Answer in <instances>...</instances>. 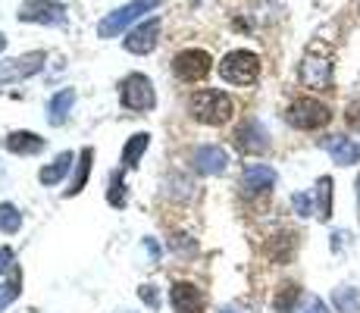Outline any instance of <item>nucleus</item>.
I'll list each match as a JSON object with an SVG mask.
<instances>
[{
  "label": "nucleus",
  "mask_w": 360,
  "mask_h": 313,
  "mask_svg": "<svg viewBox=\"0 0 360 313\" xmlns=\"http://www.w3.org/2000/svg\"><path fill=\"white\" fill-rule=\"evenodd\" d=\"M188 107H191V116L204 125H223V122H229L232 113H235L232 97L223 94V91H210V88H207V91H198L188 101Z\"/></svg>",
  "instance_id": "f257e3e1"
},
{
  "label": "nucleus",
  "mask_w": 360,
  "mask_h": 313,
  "mask_svg": "<svg viewBox=\"0 0 360 313\" xmlns=\"http://www.w3.org/2000/svg\"><path fill=\"white\" fill-rule=\"evenodd\" d=\"M219 75L229 85H254L260 79V57L251 51H232L219 60Z\"/></svg>",
  "instance_id": "f03ea898"
},
{
  "label": "nucleus",
  "mask_w": 360,
  "mask_h": 313,
  "mask_svg": "<svg viewBox=\"0 0 360 313\" xmlns=\"http://www.w3.org/2000/svg\"><path fill=\"white\" fill-rule=\"evenodd\" d=\"M157 4H160V0H131V4L120 6V10H113L110 16L101 19L98 34H101V38H120V34L126 32L129 25L135 23V19H141L144 13L157 10Z\"/></svg>",
  "instance_id": "7ed1b4c3"
},
{
  "label": "nucleus",
  "mask_w": 360,
  "mask_h": 313,
  "mask_svg": "<svg viewBox=\"0 0 360 313\" xmlns=\"http://www.w3.org/2000/svg\"><path fill=\"white\" fill-rule=\"evenodd\" d=\"M47 53L44 51H29V53H19V57L10 60H0V85H13V82H22L32 79L44 69Z\"/></svg>",
  "instance_id": "20e7f679"
},
{
  "label": "nucleus",
  "mask_w": 360,
  "mask_h": 313,
  "mask_svg": "<svg viewBox=\"0 0 360 313\" xmlns=\"http://www.w3.org/2000/svg\"><path fill=\"white\" fill-rule=\"evenodd\" d=\"M285 120L292 122L295 129L314 132V129H323V125H326V122L332 120V113H329L326 103L314 101V97H301V101H295L292 107H288Z\"/></svg>",
  "instance_id": "39448f33"
},
{
  "label": "nucleus",
  "mask_w": 360,
  "mask_h": 313,
  "mask_svg": "<svg viewBox=\"0 0 360 313\" xmlns=\"http://www.w3.org/2000/svg\"><path fill=\"white\" fill-rule=\"evenodd\" d=\"M120 97H122V107H129V110H150L157 103V97H154V85H150V79H144V75H138V72H131L122 79V85H120Z\"/></svg>",
  "instance_id": "423d86ee"
},
{
  "label": "nucleus",
  "mask_w": 360,
  "mask_h": 313,
  "mask_svg": "<svg viewBox=\"0 0 360 313\" xmlns=\"http://www.w3.org/2000/svg\"><path fill=\"white\" fill-rule=\"evenodd\" d=\"M19 19L22 23H38V25H60L66 23V6L57 4V0H22Z\"/></svg>",
  "instance_id": "0eeeda50"
},
{
  "label": "nucleus",
  "mask_w": 360,
  "mask_h": 313,
  "mask_svg": "<svg viewBox=\"0 0 360 313\" xmlns=\"http://www.w3.org/2000/svg\"><path fill=\"white\" fill-rule=\"evenodd\" d=\"M213 69V60L207 51H182L176 60H172V72L182 82H200L207 79V72Z\"/></svg>",
  "instance_id": "6e6552de"
},
{
  "label": "nucleus",
  "mask_w": 360,
  "mask_h": 313,
  "mask_svg": "<svg viewBox=\"0 0 360 313\" xmlns=\"http://www.w3.org/2000/svg\"><path fill=\"white\" fill-rule=\"evenodd\" d=\"M297 79H301L304 88H314V91L329 88V82H332V63H329V57H316V51H310L307 57L301 60Z\"/></svg>",
  "instance_id": "1a4fd4ad"
},
{
  "label": "nucleus",
  "mask_w": 360,
  "mask_h": 313,
  "mask_svg": "<svg viewBox=\"0 0 360 313\" xmlns=\"http://www.w3.org/2000/svg\"><path fill=\"white\" fill-rule=\"evenodd\" d=\"M157 38H160V19L154 16V19H148V23L135 25L122 44H126L129 53H150L157 47Z\"/></svg>",
  "instance_id": "9d476101"
},
{
  "label": "nucleus",
  "mask_w": 360,
  "mask_h": 313,
  "mask_svg": "<svg viewBox=\"0 0 360 313\" xmlns=\"http://www.w3.org/2000/svg\"><path fill=\"white\" fill-rule=\"evenodd\" d=\"M235 144H238L245 154H263V151L269 148V132L263 129V122L248 120L245 125H238V132H235Z\"/></svg>",
  "instance_id": "9b49d317"
},
{
  "label": "nucleus",
  "mask_w": 360,
  "mask_h": 313,
  "mask_svg": "<svg viewBox=\"0 0 360 313\" xmlns=\"http://www.w3.org/2000/svg\"><path fill=\"white\" fill-rule=\"evenodd\" d=\"M226 166H229V154L219 144H204L195 151V170L204 176H219V172H226Z\"/></svg>",
  "instance_id": "f8f14e48"
},
{
  "label": "nucleus",
  "mask_w": 360,
  "mask_h": 313,
  "mask_svg": "<svg viewBox=\"0 0 360 313\" xmlns=\"http://www.w3.org/2000/svg\"><path fill=\"white\" fill-rule=\"evenodd\" d=\"M169 301H172V307H176V313H200L204 310V295H200V288L191 282L172 285Z\"/></svg>",
  "instance_id": "ddd939ff"
},
{
  "label": "nucleus",
  "mask_w": 360,
  "mask_h": 313,
  "mask_svg": "<svg viewBox=\"0 0 360 313\" xmlns=\"http://www.w3.org/2000/svg\"><path fill=\"white\" fill-rule=\"evenodd\" d=\"M323 148L329 151V157L335 160L338 166H351V163H360V141L354 138H345V135H332L323 141Z\"/></svg>",
  "instance_id": "4468645a"
},
{
  "label": "nucleus",
  "mask_w": 360,
  "mask_h": 313,
  "mask_svg": "<svg viewBox=\"0 0 360 313\" xmlns=\"http://www.w3.org/2000/svg\"><path fill=\"white\" fill-rule=\"evenodd\" d=\"M241 185H245V191H251V194L269 191V188L276 185V170H269V166H263V163L245 166V172H241Z\"/></svg>",
  "instance_id": "2eb2a0df"
},
{
  "label": "nucleus",
  "mask_w": 360,
  "mask_h": 313,
  "mask_svg": "<svg viewBox=\"0 0 360 313\" xmlns=\"http://www.w3.org/2000/svg\"><path fill=\"white\" fill-rule=\"evenodd\" d=\"M6 151L19 157H34L44 151V138H38L34 132H10L6 135Z\"/></svg>",
  "instance_id": "dca6fc26"
},
{
  "label": "nucleus",
  "mask_w": 360,
  "mask_h": 313,
  "mask_svg": "<svg viewBox=\"0 0 360 313\" xmlns=\"http://www.w3.org/2000/svg\"><path fill=\"white\" fill-rule=\"evenodd\" d=\"M72 103H75V91H72V88L53 94L51 103H47V120H51V125H63L69 120V110H72Z\"/></svg>",
  "instance_id": "f3484780"
},
{
  "label": "nucleus",
  "mask_w": 360,
  "mask_h": 313,
  "mask_svg": "<svg viewBox=\"0 0 360 313\" xmlns=\"http://www.w3.org/2000/svg\"><path fill=\"white\" fill-rule=\"evenodd\" d=\"M72 163H75V154H72V151H63V154L53 160L51 166H44V170L38 172V182L41 185H57L60 179L69 172V166H72Z\"/></svg>",
  "instance_id": "a211bd4d"
},
{
  "label": "nucleus",
  "mask_w": 360,
  "mask_h": 313,
  "mask_svg": "<svg viewBox=\"0 0 360 313\" xmlns=\"http://www.w3.org/2000/svg\"><path fill=\"white\" fill-rule=\"evenodd\" d=\"M148 144H150L148 132H138V135H131L129 141H126V148H122V166H126V170H135L138 160H141V154L148 151Z\"/></svg>",
  "instance_id": "6ab92c4d"
},
{
  "label": "nucleus",
  "mask_w": 360,
  "mask_h": 313,
  "mask_svg": "<svg viewBox=\"0 0 360 313\" xmlns=\"http://www.w3.org/2000/svg\"><path fill=\"white\" fill-rule=\"evenodd\" d=\"M91 160H94V151L91 148H85L79 154V163H75V179L69 182V188H66V198H75V194L85 188V182H88V172H91Z\"/></svg>",
  "instance_id": "aec40b11"
},
{
  "label": "nucleus",
  "mask_w": 360,
  "mask_h": 313,
  "mask_svg": "<svg viewBox=\"0 0 360 313\" xmlns=\"http://www.w3.org/2000/svg\"><path fill=\"white\" fill-rule=\"evenodd\" d=\"M332 304H335L342 313H360V291L342 285V288L332 291Z\"/></svg>",
  "instance_id": "412c9836"
},
{
  "label": "nucleus",
  "mask_w": 360,
  "mask_h": 313,
  "mask_svg": "<svg viewBox=\"0 0 360 313\" xmlns=\"http://www.w3.org/2000/svg\"><path fill=\"white\" fill-rule=\"evenodd\" d=\"M316 217L323 222L332 219V179L329 176H323L316 182Z\"/></svg>",
  "instance_id": "4be33fe9"
},
{
  "label": "nucleus",
  "mask_w": 360,
  "mask_h": 313,
  "mask_svg": "<svg viewBox=\"0 0 360 313\" xmlns=\"http://www.w3.org/2000/svg\"><path fill=\"white\" fill-rule=\"evenodd\" d=\"M297 298H301V288H297L295 282H285L279 291H276L273 307L279 310V313H292V310H295V304H297Z\"/></svg>",
  "instance_id": "5701e85b"
},
{
  "label": "nucleus",
  "mask_w": 360,
  "mask_h": 313,
  "mask_svg": "<svg viewBox=\"0 0 360 313\" xmlns=\"http://www.w3.org/2000/svg\"><path fill=\"white\" fill-rule=\"evenodd\" d=\"M19 291H22V273H19V269H13L10 279L0 285V310L10 307V304L19 298Z\"/></svg>",
  "instance_id": "b1692460"
},
{
  "label": "nucleus",
  "mask_w": 360,
  "mask_h": 313,
  "mask_svg": "<svg viewBox=\"0 0 360 313\" xmlns=\"http://www.w3.org/2000/svg\"><path fill=\"white\" fill-rule=\"evenodd\" d=\"M19 226H22V217H19L16 207H13V204H0V232L16 235Z\"/></svg>",
  "instance_id": "393cba45"
},
{
  "label": "nucleus",
  "mask_w": 360,
  "mask_h": 313,
  "mask_svg": "<svg viewBox=\"0 0 360 313\" xmlns=\"http://www.w3.org/2000/svg\"><path fill=\"white\" fill-rule=\"evenodd\" d=\"M107 200H110V207H126V185H122V176H113Z\"/></svg>",
  "instance_id": "a878e982"
},
{
  "label": "nucleus",
  "mask_w": 360,
  "mask_h": 313,
  "mask_svg": "<svg viewBox=\"0 0 360 313\" xmlns=\"http://www.w3.org/2000/svg\"><path fill=\"white\" fill-rule=\"evenodd\" d=\"M292 204H295V210L301 213V217H310V213H314V210H310V198H307V194H295Z\"/></svg>",
  "instance_id": "bb28decb"
},
{
  "label": "nucleus",
  "mask_w": 360,
  "mask_h": 313,
  "mask_svg": "<svg viewBox=\"0 0 360 313\" xmlns=\"http://www.w3.org/2000/svg\"><path fill=\"white\" fill-rule=\"evenodd\" d=\"M138 295H141V301H148L150 307H157V291H154V285H141V291H138Z\"/></svg>",
  "instance_id": "cd10ccee"
},
{
  "label": "nucleus",
  "mask_w": 360,
  "mask_h": 313,
  "mask_svg": "<svg viewBox=\"0 0 360 313\" xmlns=\"http://www.w3.org/2000/svg\"><path fill=\"white\" fill-rule=\"evenodd\" d=\"M13 269V250L10 248H0V273Z\"/></svg>",
  "instance_id": "c85d7f7f"
},
{
  "label": "nucleus",
  "mask_w": 360,
  "mask_h": 313,
  "mask_svg": "<svg viewBox=\"0 0 360 313\" xmlns=\"http://www.w3.org/2000/svg\"><path fill=\"white\" fill-rule=\"evenodd\" d=\"M348 125H354V129H360V101H354L348 107Z\"/></svg>",
  "instance_id": "c756f323"
},
{
  "label": "nucleus",
  "mask_w": 360,
  "mask_h": 313,
  "mask_svg": "<svg viewBox=\"0 0 360 313\" xmlns=\"http://www.w3.org/2000/svg\"><path fill=\"white\" fill-rule=\"evenodd\" d=\"M307 313H329V310H326V304H323L320 298H314V301L307 304Z\"/></svg>",
  "instance_id": "7c9ffc66"
},
{
  "label": "nucleus",
  "mask_w": 360,
  "mask_h": 313,
  "mask_svg": "<svg viewBox=\"0 0 360 313\" xmlns=\"http://www.w3.org/2000/svg\"><path fill=\"white\" fill-rule=\"evenodd\" d=\"M148 250H150V257H160V248H157L154 241H148Z\"/></svg>",
  "instance_id": "2f4dec72"
},
{
  "label": "nucleus",
  "mask_w": 360,
  "mask_h": 313,
  "mask_svg": "<svg viewBox=\"0 0 360 313\" xmlns=\"http://www.w3.org/2000/svg\"><path fill=\"white\" fill-rule=\"evenodd\" d=\"M4 47H6V34H0V53H4Z\"/></svg>",
  "instance_id": "473e14b6"
},
{
  "label": "nucleus",
  "mask_w": 360,
  "mask_h": 313,
  "mask_svg": "<svg viewBox=\"0 0 360 313\" xmlns=\"http://www.w3.org/2000/svg\"><path fill=\"white\" fill-rule=\"evenodd\" d=\"M357 188H360V179H357Z\"/></svg>",
  "instance_id": "72a5a7b5"
},
{
  "label": "nucleus",
  "mask_w": 360,
  "mask_h": 313,
  "mask_svg": "<svg viewBox=\"0 0 360 313\" xmlns=\"http://www.w3.org/2000/svg\"><path fill=\"white\" fill-rule=\"evenodd\" d=\"M223 313H232V310H223Z\"/></svg>",
  "instance_id": "f704fd0d"
}]
</instances>
